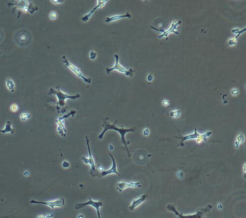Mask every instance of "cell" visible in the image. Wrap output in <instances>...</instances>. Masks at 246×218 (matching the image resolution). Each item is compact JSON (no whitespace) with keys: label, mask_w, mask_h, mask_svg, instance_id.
I'll return each instance as SVG.
<instances>
[{"label":"cell","mask_w":246,"mask_h":218,"mask_svg":"<svg viewBox=\"0 0 246 218\" xmlns=\"http://www.w3.org/2000/svg\"><path fill=\"white\" fill-rule=\"evenodd\" d=\"M117 123V121L115 122V124H111L108 121V118H104V119H103V123H102V127L104 128L103 131L101 134H100L99 136H98V138L100 139H102L103 137L104 134H106V132H108V130H114V131H116L119 133L120 134H121V142L123 144V145L125 146L126 147V150H127V151L128 152V156L130 157V152H129V148H128V145H129V142H127L126 141V139H125V135L128 132H134L136 131V128L135 127H132L131 129H126V128H118L115 126V124H116Z\"/></svg>","instance_id":"1"},{"label":"cell","mask_w":246,"mask_h":218,"mask_svg":"<svg viewBox=\"0 0 246 218\" xmlns=\"http://www.w3.org/2000/svg\"><path fill=\"white\" fill-rule=\"evenodd\" d=\"M48 95H56L57 97L58 102L56 103V110L57 113H64L67 111L66 106V100L67 99H71V100H76L77 98H80V95L77 94L75 96H70V95L66 94L63 93L60 90V86L57 85L55 88H51L48 91Z\"/></svg>","instance_id":"2"},{"label":"cell","mask_w":246,"mask_h":218,"mask_svg":"<svg viewBox=\"0 0 246 218\" xmlns=\"http://www.w3.org/2000/svg\"><path fill=\"white\" fill-rule=\"evenodd\" d=\"M7 6L9 7H14L13 11H12V13H14V11L18 10V18H20L21 12H24V13L29 12L30 14H33L35 12H36L38 10L37 6L33 5L30 1H28V0H25V1H22V0H20V1H12L10 2L7 3Z\"/></svg>","instance_id":"3"},{"label":"cell","mask_w":246,"mask_h":218,"mask_svg":"<svg viewBox=\"0 0 246 218\" xmlns=\"http://www.w3.org/2000/svg\"><path fill=\"white\" fill-rule=\"evenodd\" d=\"M212 205L209 204L204 208H199L197 209V211L196 212L195 214L193 215H182L178 212L176 209L175 207L173 204H168L167 206V209L168 210H170L172 212H173L176 215L177 218H203V215L204 213H207L212 209Z\"/></svg>","instance_id":"4"},{"label":"cell","mask_w":246,"mask_h":218,"mask_svg":"<svg viewBox=\"0 0 246 218\" xmlns=\"http://www.w3.org/2000/svg\"><path fill=\"white\" fill-rule=\"evenodd\" d=\"M85 139H86V143H87V150H88V154H89V158H86L85 156H83V157H82V160H83V161L85 162V164L90 165V175H91L92 177H95V176H96V175H98V174L96 173V171H97L96 165H95V159H94L93 156H92L91 149H90L89 139H88L87 137H85Z\"/></svg>","instance_id":"5"},{"label":"cell","mask_w":246,"mask_h":218,"mask_svg":"<svg viewBox=\"0 0 246 218\" xmlns=\"http://www.w3.org/2000/svg\"><path fill=\"white\" fill-rule=\"evenodd\" d=\"M62 60H63V63L65 64V66L68 67V68L70 69V70L72 72L75 74V75H76L77 77L79 78H80L83 80L84 82H86V83L87 84H90L92 82V80L90 78H87L84 76V75L80 69H79L78 67H77L75 65H74L73 64H71V63L69 61L67 58L66 57V56H62Z\"/></svg>","instance_id":"6"},{"label":"cell","mask_w":246,"mask_h":218,"mask_svg":"<svg viewBox=\"0 0 246 218\" xmlns=\"http://www.w3.org/2000/svg\"><path fill=\"white\" fill-rule=\"evenodd\" d=\"M114 57L115 59V65L113 67H111V68H106V73L108 74V75H109V74H110L112 71L116 70V71H119V72L124 74L126 76H127V77H132V76L134 75V69L132 68L129 69H127L126 68H124L123 66H122V65L119 63V55L115 54Z\"/></svg>","instance_id":"7"},{"label":"cell","mask_w":246,"mask_h":218,"mask_svg":"<svg viewBox=\"0 0 246 218\" xmlns=\"http://www.w3.org/2000/svg\"><path fill=\"white\" fill-rule=\"evenodd\" d=\"M30 204H42L44 206L48 207L49 208L52 209L56 208H60L62 207L65 204V200L64 198H58L57 199L53 200V201H46V202H43V201H38L35 199H31L30 201Z\"/></svg>","instance_id":"8"},{"label":"cell","mask_w":246,"mask_h":218,"mask_svg":"<svg viewBox=\"0 0 246 218\" xmlns=\"http://www.w3.org/2000/svg\"><path fill=\"white\" fill-rule=\"evenodd\" d=\"M180 24H181V21H180V20L173 21V23H172L171 25H170V27L167 30H166V31L156 28V27H153V26H152V25H150V27H151V28H152L153 30H155V31H159V32L161 33V35H159L158 39H163V38H165V39L167 40L168 35H169L170 33H175V34H177V35L179 34L178 31H175V30L178 28V26H179Z\"/></svg>","instance_id":"9"},{"label":"cell","mask_w":246,"mask_h":218,"mask_svg":"<svg viewBox=\"0 0 246 218\" xmlns=\"http://www.w3.org/2000/svg\"><path fill=\"white\" fill-rule=\"evenodd\" d=\"M103 202L101 201H95L93 199H92V198L89 197L88 199V201H87L86 202H82V203H77V204H75V209H79L83 208V207H87V206H91L93 207V208L95 209V210L97 211V215H98V218H101L100 217V209L103 206Z\"/></svg>","instance_id":"10"},{"label":"cell","mask_w":246,"mask_h":218,"mask_svg":"<svg viewBox=\"0 0 246 218\" xmlns=\"http://www.w3.org/2000/svg\"><path fill=\"white\" fill-rule=\"evenodd\" d=\"M142 187V184L139 182L133 181H121L119 182L116 185V189L119 192H122L127 188H137Z\"/></svg>","instance_id":"11"},{"label":"cell","mask_w":246,"mask_h":218,"mask_svg":"<svg viewBox=\"0 0 246 218\" xmlns=\"http://www.w3.org/2000/svg\"><path fill=\"white\" fill-rule=\"evenodd\" d=\"M108 2V1H101V0H98V2H97V5L92 10H90V12L89 13H87V14H85V16H83V18H82V20L83 21V22H87L88 20H89V19L91 18V16L92 15L95 13V12L97 10H98L99 8H101L103 7V6L106 5V4Z\"/></svg>","instance_id":"12"},{"label":"cell","mask_w":246,"mask_h":218,"mask_svg":"<svg viewBox=\"0 0 246 218\" xmlns=\"http://www.w3.org/2000/svg\"><path fill=\"white\" fill-rule=\"evenodd\" d=\"M109 154H110L111 158H112V166H111V168L109 169V170H107V171L105 170L104 171H103V172L100 173V175H102V176H106V175H110V174H116L118 175H120V173L118 172V171H117L116 162H115V160L114 159V158H113V154L111 153H109Z\"/></svg>","instance_id":"13"},{"label":"cell","mask_w":246,"mask_h":218,"mask_svg":"<svg viewBox=\"0 0 246 218\" xmlns=\"http://www.w3.org/2000/svg\"><path fill=\"white\" fill-rule=\"evenodd\" d=\"M200 134H199L198 131H197V129L195 128L194 130V133H193V134H188V135H186V136H183V137H175V138L177 139H180V142L178 146H180V147H184V142L187 140H191V139H197V137H198Z\"/></svg>","instance_id":"14"},{"label":"cell","mask_w":246,"mask_h":218,"mask_svg":"<svg viewBox=\"0 0 246 218\" xmlns=\"http://www.w3.org/2000/svg\"><path fill=\"white\" fill-rule=\"evenodd\" d=\"M56 124L57 125V131L58 134L62 137H65L67 136V130L64 126V120L59 116L57 119L56 120Z\"/></svg>","instance_id":"15"},{"label":"cell","mask_w":246,"mask_h":218,"mask_svg":"<svg viewBox=\"0 0 246 218\" xmlns=\"http://www.w3.org/2000/svg\"><path fill=\"white\" fill-rule=\"evenodd\" d=\"M147 197H148V195H147V194H143V195H142V196H140L139 197L136 199H134L133 202H131V204H130L129 210L130 211L134 210L136 207H138L141 204H142V203L147 199Z\"/></svg>","instance_id":"16"},{"label":"cell","mask_w":246,"mask_h":218,"mask_svg":"<svg viewBox=\"0 0 246 218\" xmlns=\"http://www.w3.org/2000/svg\"><path fill=\"white\" fill-rule=\"evenodd\" d=\"M131 18V14H130L129 12H127V13L124 14H119V15L107 17V18H106V19H105V22L109 23L111 22H114V21L121 20V19L123 18Z\"/></svg>","instance_id":"17"},{"label":"cell","mask_w":246,"mask_h":218,"mask_svg":"<svg viewBox=\"0 0 246 218\" xmlns=\"http://www.w3.org/2000/svg\"><path fill=\"white\" fill-rule=\"evenodd\" d=\"M17 39L20 43H26L29 41V35L25 32H19Z\"/></svg>","instance_id":"18"},{"label":"cell","mask_w":246,"mask_h":218,"mask_svg":"<svg viewBox=\"0 0 246 218\" xmlns=\"http://www.w3.org/2000/svg\"><path fill=\"white\" fill-rule=\"evenodd\" d=\"M14 129L12 128V122L10 121H7L5 126V128H4L3 130H0V133H2V134H8V133L14 134Z\"/></svg>","instance_id":"19"},{"label":"cell","mask_w":246,"mask_h":218,"mask_svg":"<svg viewBox=\"0 0 246 218\" xmlns=\"http://www.w3.org/2000/svg\"><path fill=\"white\" fill-rule=\"evenodd\" d=\"M212 134V132L209 131V132H206V133H204V134L199 135V136L197 137V139H196V142L197 145H200V144L202 143L203 142L207 141V139L209 138V137H210V136H211Z\"/></svg>","instance_id":"20"},{"label":"cell","mask_w":246,"mask_h":218,"mask_svg":"<svg viewBox=\"0 0 246 218\" xmlns=\"http://www.w3.org/2000/svg\"><path fill=\"white\" fill-rule=\"evenodd\" d=\"M6 87H7V90L11 93H14V90H15V84L13 80L10 78H8L6 80Z\"/></svg>","instance_id":"21"},{"label":"cell","mask_w":246,"mask_h":218,"mask_svg":"<svg viewBox=\"0 0 246 218\" xmlns=\"http://www.w3.org/2000/svg\"><path fill=\"white\" fill-rule=\"evenodd\" d=\"M244 142H245V136H244L243 133H240V134L237 135L236 141H235V147H236L237 149H238L240 145L244 143Z\"/></svg>","instance_id":"22"},{"label":"cell","mask_w":246,"mask_h":218,"mask_svg":"<svg viewBox=\"0 0 246 218\" xmlns=\"http://www.w3.org/2000/svg\"><path fill=\"white\" fill-rule=\"evenodd\" d=\"M31 118V114L28 113H22L20 114V118L22 121H26Z\"/></svg>","instance_id":"23"},{"label":"cell","mask_w":246,"mask_h":218,"mask_svg":"<svg viewBox=\"0 0 246 218\" xmlns=\"http://www.w3.org/2000/svg\"><path fill=\"white\" fill-rule=\"evenodd\" d=\"M169 114H170V117L178 118H179L180 116V110H174V111H170Z\"/></svg>","instance_id":"24"},{"label":"cell","mask_w":246,"mask_h":218,"mask_svg":"<svg viewBox=\"0 0 246 218\" xmlns=\"http://www.w3.org/2000/svg\"><path fill=\"white\" fill-rule=\"evenodd\" d=\"M49 18L51 19V20H55L58 18V14L57 12L55 11H51L49 14Z\"/></svg>","instance_id":"25"},{"label":"cell","mask_w":246,"mask_h":218,"mask_svg":"<svg viewBox=\"0 0 246 218\" xmlns=\"http://www.w3.org/2000/svg\"><path fill=\"white\" fill-rule=\"evenodd\" d=\"M10 111H11L12 112H13V113H15V112L18 111L19 107H18V104H17V103H13V104H12L11 105H10Z\"/></svg>","instance_id":"26"},{"label":"cell","mask_w":246,"mask_h":218,"mask_svg":"<svg viewBox=\"0 0 246 218\" xmlns=\"http://www.w3.org/2000/svg\"><path fill=\"white\" fill-rule=\"evenodd\" d=\"M237 39L235 37L230 39L228 41V44L230 46H235L237 44Z\"/></svg>","instance_id":"27"},{"label":"cell","mask_w":246,"mask_h":218,"mask_svg":"<svg viewBox=\"0 0 246 218\" xmlns=\"http://www.w3.org/2000/svg\"><path fill=\"white\" fill-rule=\"evenodd\" d=\"M97 57V53L94 51H91L90 52V59H92V60H95Z\"/></svg>","instance_id":"28"},{"label":"cell","mask_w":246,"mask_h":218,"mask_svg":"<svg viewBox=\"0 0 246 218\" xmlns=\"http://www.w3.org/2000/svg\"><path fill=\"white\" fill-rule=\"evenodd\" d=\"M62 166L64 168H69L70 167V162L67 161V160H64V161L62 162Z\"/></svg>","instance_id":"29"},{"label":"cell","mask_w":246,"mask_h":218,"mask_svg":"<svg viewBox=\"0 0 246 218\" xmlns=\"http://www.w3.org/2000/svg\"><path fill=\"white\" fill-rule=\"evenodd\" d=\"M238 93H239V90L237 88H233L231 90V94H232L233 96H237V95H238Z\"/></svg>","instance_id":"30"},{"label":"cell","mask_w":246,"mask_h":218,"mask_svg":"<svg viewBox=\"0 0 246 218\" xmlns=\"http://www.w3.org/2000/svg\"><path fill=\"white\" fill-rule=\"evenodd\" d=\"M96 169H97V170H98V171H99V172H100V173H102L103 171H105L104 168H103V167L100 164H99L98 166L96 167Z\"/></svg>","instance_id":"31"},{"label":"cell","mask_w":246,"mask_h":218,"mask_svg":"<svg viewBox=\"0 0 246 218\" xmlns=\"http://www.w3.org/2000/svg\"><path fill=\"white\" fill-rule=\"evenodd\" d=\"M143 134H144V136L145 137H147L149 134H150V130L149 129H145V130L143 131Z\"/></svg>","instance_id":"32"},{"label":"cell","mask_w":246,"mask_h":218,"mask_svg":"<svg viewBox=\"0 0 246 218\" xmlns=\"http://www.w3.org/2000/svg\"><path fill=\"white\" fill-rule=\"evenodd\" d=\"M147 80H148V81L151 82V81H152L153 79H154V77H153V75H152V74H150V75L147 76Z\"/></svg>","instance_id":"33"},{"label":"cell","mask_w":246,"mask_h":218,"mask_svg":"<svg viewBox=\"0 0 246 218\" xmlns=\"http://www.w3.org/2000/svg\"><path fill=\"white\" fill-rule=\"evenodd\" d=\"M51 3L55 4V5H58V4H62L64 2V1H58V0H53V1H51Z\"/></svg>","instance_id":"34"},{"label":"cell","mask_w":246,"mask_h":218,"mask_svg":"<svg viewBox=\"0 0 246 218\" xmlns=\"http://www.w3.org/2000/svg\"><path fill=\"white\" fill-rule=\"evenodd\" d=\"M163 105H165V106H168V105H170V101H167V100H164L163 101Z\"/></svg>","instance_id":"35"},{"label":"cell","mask_w":246,"mask_h":218,"mask_svg":"<svg viewBox=\"0 0 246 218\" xmlns=\"http://www.w3.org/2000/svg\"><path fill=\"white\" fill-rule=\"evenodd\" d=\"M177 176L179 177L180 179H182L183 177V172H181V171H178L177 173Z\"/></svg>","instance_id":"36"},{"label":"cell","mask_w":246,"mask_h":218,"mask_svg":"<svg viewBox=\"0 0 246 218\" xmlns=\"http://www.w3.org/2000/svg\"><path fill=\"white\" fill-rule=\"evenodd\" d=\"M54 216V214L51 213V214H48V215H45V218H53Z\"/></svg>","instance_id":"37"},{"label":"cell","mask_w":246,"mask_h":218,"mask_svg":"<svg viewBox=\"0 0 246 218\" xmlns=\"http://www.w3.org/2000/svg\"><path fill=\"white\" fill-rule=\"evenodd\" d=\"M23 175H24L25 176L28 177V176H29V175H30V172H29V171H26L24 172V173H23Z\"/></svg>","instance_id":"38"},{"label":"cell","mask_w":246,"mask_h":218,"mask_svg":"<svg viewBox=\"0 0 246 218\" xmlns=\"http://www.w3.org/2000/svg\"><path fill=\"white\" fill-rule=\"evenodd\" d=\"M77 218H85V216L83 214H79V215H77Z\"/></svg>","instance_id":"39"},{"label":"cell","mask_w":246,"mask_h":218,"mask_svg":"<svg viewBox=\"0 0 246 218\" xmlns=\"http://www.w3.org/2000/svg\"><path fill=\"white\" fill-rule=\"evenodd\" d=\"M243 173H244V175H245V163L243 164Z\"/></svg>","instance_id":"40"},{"label":"cell","mask_w":246,"mask_h":218,"mask_svg":"<svg viewBox=\"0 0 246 218\" xmlns=\"http://www.w3.org/2000/svg\"><path fill=\"white\" fill-rule=\"evenodd\" d=\"M37 218H45V215H38L37 217Z\"/></svg>","instance_id":"41"},{"label":"cell","mask_w":246,"mask_h":218,"mask_svg":"<svg viewBox=\"0 0 246 218\" xmlns=\"http://www.w3.org/2000/svg\"><path fill=\"white\" fill-rule=\"evenodd\" d=\"M218 206H219V207H218V208H219V209H222V204H219Z\"/></svg>","instance_id":"42"},{"label":"cell","mask_w":246,"mask_h":218,"mask_svg":"<svg viewBox=\"0 0 246 218\" xmlns=\"http://www.w3.org/2000/svg\"><path fill=\"white\" fill-rule=\"evenodd\" d=\"M1 36H2V35H1V33H0V40H1Z\"/></svg>","instance_id":"43"},{"label":"cell","mask_w":246,"mask_h":218,"mask_svg":"<svg viewBox=\"0 0 246 218\" xmlns=\"http://www.w3.org/2000/svg\"><path fill=\"white\" fill-rule=\"evenodd\" d=\"M0 55H1V51H0Z\"/></svg>","instance_id":"44"}]
</instances>
